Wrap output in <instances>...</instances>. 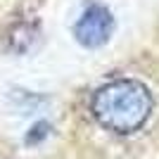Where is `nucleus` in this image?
Here are the masks:
<instances>
[{
  "label": "nucleus",
  "mask_w": 159,
  "mask_h": 159,
  "mask_svg": "<svg viewBox=\"0 0 159 159\" xmlns=\"http://www.w3.org/2000/svg\"><path fill=\"white\" fill-rule=\"evenodd\" d=\"M154 100L145 83L135 79H114L100 86L90 100V114L105 131L131 135L145 126Z\"/></svg>",
  "instance_id": "f257e3e1"
},
{
  "label": "nucleus",
  "mask_w": 159,
  "mask_h": 159,
  "mask_svg": "<svg viewBox=\"0 0 159 159\" xmlns=\"http://www.w3.org/2000/svg\"><path fill=\"white\" fill-rule=\"evenodd\" d=\"M112 26H114V19H112V14H109V10H107L105 5L95 2V5H90L86 12H83V17L76 21L74 33H76V38H79L81 45L98 48L109 38Z\"/></svg>",
  "instance_id": "f03ea898"
}]
</instances>
